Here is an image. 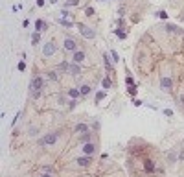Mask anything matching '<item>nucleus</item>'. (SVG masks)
Instances as JSON below:
<instances>
[{
	"label": "nucleus",
	"instance_id": "f257e3e1",
	"mask_svg": "<svg viewBox=\"0 0 184 177\" xmlns=\"http://www.w3.org/2000/svg\"><path fill=\"white\" fill-rule=\"evenodd\" d=\"M77 28H79V33L85 39H94L96 37V31H94L92 28H88V26H85V24H77Z\"/></svg>",
	"mask_w": 184,
	"mask_h": 177
},
{
	"label": "nucleus",
	"instance_id": "f03ea898",
	"mask_svg": "<svg viewBox=\"0 0 184 177\" xmlns=\"http://www.w3.org/2000/svg\"><path fill=\"white\" fill-rule=\"evenodd\" d=\"M55 50H57V46H55V43H53V41H48V43L43 46V54H44V57L53 56V54H55Z\"/></svg>",
	"mask_w": 184,
	"mask_h": 177
},
{
	"label": "nucleus",
	"instance_id": "7ed1b4c3",
	"mask_svg": "<svg viewBox=\"0 0 184 177\" xmlns=\"http://www.w3.org/2000/svg\"><path fill=\"white\" fill-rule=\"evenodd\" d=\"M55 140H57V133H48L46 137H43L39 140V144L40 146H50V144H55Z\"/></svg>",
	"mask_w": 184,
	"mask_h": 177
},
{
	"label": "nucleus",
	"instance_id": "20e7f679",
	"mask_svg": "<svg viewBox=\"0 0 184 177\" xmlns=\"http://www.w3.org/2000/svg\"><path fill=\"white\" fill-rule=\"evenodd\" d=\"M171 87H173V81H171V78H162L160 79V88H162V91H164V92H169V91H171Z\"/></svg>",
	"mask_w": 184,
	"mask_h": 177
},
{
	"label": "nucleus",
	"instance_id": "39448f33",
	"mask_svg": "<svg viewBox=\"0 0 184 177\" xmlns=\"http://www.w3.org/2000/svg\"><path fill=\"white\" fill-rule=\"evenodd\" d=\"M76 41H74V39H70V37H68V39H65V43H63V48L66 50V52H76Z\"/></svg>",
	"mask_w": 184,
	"mask_h": 177
},
{
	"label": "nucleus",
	"instance_id": "423d86ee",
	"mask_svg": "<svg viewBox=\"0 0 184 177\" xmlns=\"http://www.w3.org/2000/svg\"><path fill=\"white\" fill-rule=\"evenodd\" d=\"M43 88V78H33L31 79V91H40Z\"/></svg>",
	"mask_w": 184,
	"mask_h": 177
},
{
	"label": "nucleus",
	"instance_id": "0eeeda50",
	"mask_svg": "<svg viewBox=\"0 0 184 177\" xmlns=\"http://www.w3.org/2000/svg\"><path fill=\"white\" fill-rule=\"evenodd\" d=\"M83 151H85L87 155H92L94 151H96V146H94V144H92V142H87V144L83 146Z\"/></svg>",
	"mask_w": 184,
	"mask_h": 177
},
{
	"label": "nucleus",
	"instance_id": "6e6552de",
	"mask_svg": "<svg viewBox=\"0 0 184 177\" xmlns=\"http://www.w3.org/2000/svg\"><path fill=\"white\" fill-rule=\"evenodd\" d=\"M85 54L83 52H74V63H83Z\"/></svg>",
	"mask_w": 184,
	"mask_h": 177
},
{
	"label": "nucleus",
	"instance_id": "1a4fd4ad",
	"mask_svg": "<svg viewBox=\"0 0 184 177\" xmlns=\"http://www.w3.org/2000/svg\"><path fill=\"white\" fill-rule=\"evenodd\" d=\"M77 164L79 166H88V164H90V157H79L77 159Z\"/></svg>",
	"mask_w": 184,
	"mask_h": 177
},
{
	"label": "nucleus",
	"instance_id": "9d476101",
	"mask_svg": "<svg viewBox=\"0 0 184 177\" xmlns=\"http://www.w3.org/2000/svg\"><path fill=\"white\" fill-rule=\"evenodd\" d=\"M68 70L72 72V76H77V74L81 72V69H79L77 65H70V66H68Z\"/></svg>",
	"mask_w": 184,
	"mask_h": 177
},
{
	"label": "nucleus",
	"instance_id": "9b49d317",
	"mask_svg": "<svg viewBox=\"0 0 184 177\" xmlns=\"http://www.w3.org/2000/svg\"><path fill=\"white\" fill-rule=\"evenodd\" d=\"M90 140H92L90 133H83V135H81V142H83V144H87V142H90Z\"/></svg>",
	"mask_w": 184,
	"mask_h": 177
},
{
	"label": "nucleus",
	"instance_id": "f8f14e48",
	"mask_svg": "<svg viewBox=\"0 0 184 177\" xmlns=\"http://www.w3.org/2000/svg\"><path fill=\"white\" fill-rule=\"evenodd\" d=\"M87 124H77L76 126V133H87Z\"/></svg>",
	"mask_w": 184,
	"mask_h": 177
},
{
	"label": "nucleus",
	"instance_id": "ddd939ff",
	"mask_svg": "<svg viewBox=\"0 0 184 177\" xmlns=\"http://www.w3.org/2000/svg\"><path fill=\"white\" fill-rule=\"evenodd\" d=\"M79 92L83 94V96H87V94L90 92V87H88V85H81V87H79Z\"/></svg>",
	"mask_w": 184,
	"mask_h": 177
},
{
	"label": "nucleus",
	"instance_id": "4468645a",
	"mask_svg": "<svg viewBox=\"0 0 184 177\" xmlns=\"http://www.w3.org/2000/svg\"><path fill=\"white\" fill-rule=\"evenodd\" d=\"M48 79H52V81H57V79H59L57 72H55V70H50V72H48Z\"/></svg>",
	"mask_w": 184,
	"mask_h": 177
},
{
	"label": "nucleus",
	"instance_id": "2eb2a0df",
	"mask_svg": "<svg viewBox=\"0 0 184 177\" xmlns=\"http://www.w3.org/2000/svg\"><path fill=\"white\" fill-rule=\"evenodd\" d=\"M39 28L46 30V28H48V24H46V22H43V20H37V22H35V30H39Z\"/></svg>",
	"mask_w": 184,
	"mask_h": 177
},
{
	"label": "nucleus",
	"instance_id": "dca6fc26",
	"mask_svg": "<svg viewBox=\"0 0 184 177\" xmlns=\"http://www.w3.org/2000/svg\"><path fill=\"white\" fill-rule=\"evenodd\" d=\"M39 41H40V35H39V33H33V35H31V43H33V44H37Z\"/></svg>",
	"mask_w": 184,
	"mask_h": 177
},
{
	"label": "nucleus",
	"instance_id": "f3484780",
	"mask_svg": "<svg viewBox=\"0 0 184 177\" xmlns=\"http://www.w3.org/2000/svg\"><path fill=\"white\" fill-rule=\"evenodd\" d=\"M146 170H147V172H153V170H155V166H153L151 161H146Z\"/></svg>",
	"mask_w": 184,
	"mask_h": 177
},
{
	"label": "nucleus",
	"instance_id": "a211bd4d",
	"mask_svg": "<svg viewBox=\"0 0 184 177\" xmlns=\"http://www.w3.org/2000/svg\"><path fill=\"white\" fill-rule=\"evenodd\" d=\"M61 24H63V26H66V28H72V22H70V20H66V19H61Z\"/></svg>",
	"mask_w": 184,
	"mask_h": 177
},
{
	"label": "nucleus",
	"instance_id": "6ab92c4d",
	"mask_svg": "<svg viewBox=\"0 0 184 177\" xmlns=\"http://www.w3.org/2000/svg\"><path fill=\"white\" fill-rule=\"evenodd\" d=\"M68 94H70L72 98H77V96H79L81 92H79V91H76V88H72V91H68Z\"/></svg>",
	"mask_w": 184,
	"mask_h": 177
},
{
	"label": "nucleus",
	"instance_id": "aec40b11",
	"mask_svg": "<svg viewBox=\"0 0 184 177\" xmlns=\"http://www.w3.org/2000/svg\"><path fill=\"white\" fill-rule=\"evenodd\" d=\"M103 88H111V79H109V78L103 79Z\"/></svg>",
	"mask_w": 184,
	"mask_h": 177
},
{
	"label": "nucleus",
	"instance_id": "412c9836",
	"mask_svg": "<svg viewBox=\"0 0 184 177\" xmlns=\"http://www.w3.org/2000/svg\"><path fill=\"white\" fill-rule=\"evenodd\" d=\"M17 69H18L20 72H24V70H26V63H24V61H20V63H18V66H17Z\"/></svg>",
	"mask_w": 184,
	"mask_h": 177
},
{
	"label": "nucleus",
	"instance_id": "4be33fe9",
	"mask_svg": "<svg viewBox=\"0 0 184 177\" xmlns=\"http://www.w3.org/2000/svg\"><path fill=\"white\" fill-rule=\"evenodd\" d=\"M111 56H112V61H114V63H118V61H120V59H118V54L114 52V50L111 52Z\"/></svg>",
	"mask_w": 184,
	"mask_h": 177
},
{
	"label": "nucleus",
	"instance_id": "5701e85b",
	"mask_svg": "<svg viewBox=\"0 0 184 177\" xmlns=\"http://www.w3.org/2000/svg\"><path fill=\"white\" fill-rule=\"evenodd\" d=\"M68 66H70L68 63H61V65H59V70H68Z\"/></svg>",
	"mask_w": 184,
	"mask_h": 177
},
{
	"label": "nucleus",
	"instance_id": "b1692460",
	"mask_svg": "<svg viewBox=\"0 0 184 177\" xmlns=\"http://www.w3.org/2000/svg\"><path fill=\"white\" fill-rule=\"evenodd\" d=\"M116 35H118L120 39H125V31H121V30H116Z\"/></svg>",
	"mask_w": 184,
	"mask_h": 177
},
{
	"label": "nucleus",
	"instance_id": "393cba45",
	"mask_svg": "<svg viewBox=\"0 0 184 177\" xmlns=\"http://www.w3.org/2000/svg\"><path fill=\"white\" fill-rule=\"evenodd\" d=\"M103 98H105V92H98V94H96V101L103 100Z\"/></svg>",
	"mask_w": 184,
	"mask_h": 177
},
{
	"label": "nucleus",
	"instance_id": "a878e982",
	"mask_svg": "<svg viewBox=\"0 0 184 177\" xmlns=\"http://www.w3.org/2000/svg\"><path fill=\"white\" fill-rule=\"evenodd\" d=\"M175 159H177L175 153H168V161H169V162H175Z\"/></svg>",
	"mask_w": 184,
	"mask_h": 177
},
{
	"label": "nucleus",
	"instance_id": "bb28decb",
	"mask_svg": "<svg viewBox=\"0 0 184 177\" xmlns=\"http://www.w3.org/2000/svg\"><path fill=\"white\" fill-rule=\"evenodd\" d=\"M156 15H158L160 19H168V13H166V11H158V13H156Z\"/></svg>",
	"mask_w": 184,
	"mask_h": 177
},
{
	"label": "nucleus",
	"instance_id": "cd10ccee",
	"mask_svg": "<svg viewBox=\"0 0 184 177\" xmlns=\"http://www.w3.org/2000/svg\"><path fill=\"white\" fill-rule=\"evenodd\" d=\"M85 13H87L88 17H92V15H94V9H92V8H87V9H85Z\"/></svg>",
	"mask_w": 184,
	"mask_h": 177
},
{
	"label": "nucleus",
	"instance_id": "c85d7f7f",
	"mask_svg": "<svg viewBox=\"0 0 184 177\" xmlns=\"http://www.w3.org/2000/svg\"><path fill=\"white\" fill-rule=\"evenodd\" d=\"M166 30H168V31H175L177 28H175V26H173V24H168V26H166Z\"/></svg>",
	"mask_w": 184,
	"mask_h": 177
},
{
	"label": "nucleus",
	"instance_id": "c756f323",
	"mask_svg": "<svg viewBox=\"0 0 184 177\" xmlns=\"http://www.w3.org/2000/svg\"><path fill=\"white\" fill-rule=\"evenodd\" d=\"M30 135H31V137H35V135H37V129H35V127H30Z\"/></svg>",
	"mask_w": 184,
	"mask_h": 177
},
{
	"label": "nucleus",
	"instance_id": "7c9ffc66",
	"mask_svg": "<svg viewBox=\"0 0 184 177\" xmlns=\"http://www.w3.org/2000/svg\"><path fill=\"white\" fill-rule=\"evenodd\" d=\"M77 4V0H68V2H66V6H76Z\"/></svg>",
	"mask_w": 184,
	"mask_h": 177
},
{
	"label": "nucleus",
	"instance_id": "2f4dec72",
	"mask_svg": "<svg viewBox=\"0 0 184 177\" xmlns=\"http://www.w3.org/2000/svg\"><path fill=\"white\" fill-rule=\"evenodd\" d=\"M164 114H166V116H171V114H173V111H171V109H166V111H164Z\"/></svg>",
	"mask_w": 184,
	"mask_h": 177
},
{
	"label": "nucleus",
	"instance_id": "473e14b6",
	"mask_svg": "<svg viewBox=\"0 0 184 177\" xmlns=\"http://www.w3.org/2000/svg\"><path fill=\"white\" fill-rule=\"evenodd\" d=\"M180 103L184 105V94H180Z\"/></svg>",
	"mask_w": 184,
	"mask_h": 177
},
{
	"label": "nucleus",
	"instance_id": "72a5a7b5",
	"mask_svg": "<svg viewBox=\"0 0 184 177\" xmlns=\"http://www.w3.org/2000/svg\"><path fill=\"white\" fill-rule=\"evenodd\" d=\"M179 157H180V159H184V149H182V151H180V155H179Z\"/></svg>",
	"mask_w": 184,
	"mask_h": 177
},
{
	"label": "nucleus",
	"instance_id": "f704fd0d",
	"mask_svg": "<svg viewBox=\"0 0 184 177\" xmlns=\"http://www.w3.org/2000/svg\"><path fill=\"white\" fill-rule=\"evenodd\" d=\"M40 177H52V175L50 173H44V175H40Z\"/></svg>",
	"mask_w": 184,
	"mask_h": 177
}]
</instances>
